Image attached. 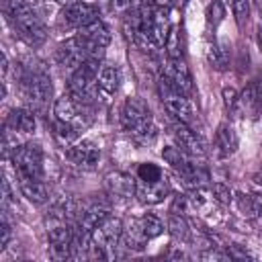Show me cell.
I'll return each mask as SVG.
<instances>
[{"label": "cell", "instance_id": "obj_29", "mask_svg": "<svg viewBox=\"0 0 262 262\" xmlns=\"http://www.w3.org/2000/svg\"><path fill=\"white\" fill-rule=\"evenodd\" d=\"M231 12L237 25H244L250 16V0H231Z\"/></svg>", "mask_w": 262, "mask_h": 262}, {"label": "cell", "instance_id": "obj_3", "mask_svg": "<svg viewBox=\"0 0 262 262\" xmlns=\"http://www.w3.org/2000/svg\"><path fill=\"white\" fill-rule=\"evenodd\" d=\"M53 115H55V121L74 129V131H82L90 125L92 121V111H90V104L72 96L70 92L59 96L53 104Z\"/></svg>", "mask_w": 262, "mask_h": 262}, {"label": "cell", "instance_id": "obj_34", "mask_svg": "<svg viewBox=\"0 0 262 262\" xmlns=\"http://www.w3.org/2000/svg\"><path fill=\"white\" fill-rule=\"evenodd\" d=\"M113 6L117 10H127L131 6V0H113Z\"/></svg>", "mask_w": 262, "mask_h": 262}, {"label": "cell", "instance_id": "obj_33", "mask_svg": "<svg viewBox=\"0 0 262 262\" xmlns=\"http://www.w3.org/2000/svg\"><path fill=\"white\" fill-rule=\"evenodd\" d=\"M239 196V207H242V211H246L248 215H254L256 211H258V205L248 196V194H237Z\"/></svg>", "mask_w": 262, "mask_h": 262}, {"label": "cell", "instance_id": "obj_15", "mask_svg": "<svg viewBox=\"0 0 262 262\" xmlns=\"http://www.w3.org/2000/svg\"><path fill=\"white\" fill-rule=\"evenodd\" d=\"M172 135H174V139H176V145H178L184 154H188V156H192V158L205 156V143H203V139L196 135V131H192L190 125L178 121L176 125H172Z\"/></svg>", "mask_w": 262, "mask_h": 262}, {"label": "cell", "instance_id": "obj_13", "mask_svg": "<svg viewBox=\"0 0 262 262\" xmlns=\"http://www.w3.org/2000/svg\"><path fill=\"white\" fill-rule=\"evenodd\" d=\"M162 76L174 88H178L182 94H186V96L192 94V76H190V70H188V66L184 63L182 57H168Z\"/></svg>", "mask_w": 262, "mask_h": 262}, {"label": "cell", "instance_id": "obj_2", "mask_svg": "<svg viewBox=\"0 0 262 262\" xmlns=\"http://www.w3.org/2000/svg\"><path fill=\"white\" fill-rule=\"evenodd\" d=\"M121 123H123L125 131L141 145L151 143L158 137V129L154 125L149 106L137 96H131L125 100V104L121 108Z\"/></svg>", "mask_w": 262, "mask_h": 262}, {"label": "cell", "instance_id": "obj_17", "mask_svg": "<svg viewBox=\"0 0 262 262\" xmlns=\"http://www.w3.org/2000/svg\"><path fill=\"white\" fill-rule=\"evenodd\" d=\"M168 192H170V182H168L166 176L156 180V182H141V180H137V184H135V194L145 205H156V203L164 201Z\"/></svg>", "mask_w": 262, "mask_h": 262}, {"label": "cell", "instance_id": "obj_25", "mask_svg": "<svg viewBox=\"0 0 262 262\" xmlns=\"http://www.w3.org/2000/svg\"><path fill=\"white\" fill-rule=\"evenodd\" d=\"M168 229H170V233H172L176 239L186 242V239L190 237V227H188L186 219H184L180 213H170V217H168Z\"/></svg>", "mask_w": 262, "mask_h": 262}, {"label": "cell", "instance_id": "obj_37", "mask_svg": "<svg viewBox=\"0 0 262 262\" xmlns=\"http://www.w3.org/2000/svg\"><path fill=\"white\" fill-rule=\"evenodd\" d=\"M53 2H57V4H70V2H74V0H53Z\"/></svg>", "mask_w": 262, "mask_h": 262}, {"label": "cell", "instance_id": "obj_9", "mask_svg": "<svg viewBox=\"0 0 262 262\" xmlns=\"http://www.w3.org/2000/svg\"><path fill=\"white\" fill-rule=\"evenodd\" d=\"M76 37L84 45V49L88 53V59H98V61L104 55V47L111 43V31L100 18L82 27V29H78Z\"/></svg>", "mask_w": 262, "mask_h": 262}, {"label": "cell", "instance_id": "obj_36", "mask_svg": "<svg viewBox=\"0 0 262 262\" xmlns=\"http://www.w3.org/2000/svg\"><path fill=\"white\" fill-rule=\"evenodd\" d=\"M254 180H256V184H260V186H262V170H258V172H256Z\"/></svg>", "mask_w": 262, "mask_h": 262}, {"label": "cell", "instance_id": "obj_35", "mask_svg": "<svg viewBox=\"0 0 262 262\" xmlns=\"http://www.w3.org/2000/svg\"><path fill=\"white\" fill-rule=\"evenodd\" d=\"M149 2L156 4V6H162V8H170L174 4V0H149Z\"/></svg>", "mask_w": 262, "mask_h": 262}, {"label": "cell", "instance_id": "obj_21", "mask_svg": "<svg viewBox=\"0 0 262 262\" xmlns=\"http://www.w3.org/2000/svg\"><path fill=\"white\" fill-rule=\"evenodd\" d=\"M205 55H207L209 63H211L215 70H223V68L227 66L225 47L217 41L215 31H211V29H207V35H205Z\"/></svg>", "mask_w": 262, "mask_h": 262}, {"label": "cell", "instance_id": "obj_24", "mask_svg": "<svg viewBox=\"0 0 262 262\" xmlns=\"http://www.w3.org/2000/svg\"><path fill=\"white\" fill-rule=\"evenodd\" d=\"M96 80H98V88L104 94H115L121 86V70L111 63H100Z\"/></svg>", "mask_w": 262, "mask_h": 262}, {"label": "cell", "instance_id": "obj_28", "mask_svg": "<svg viewBox=\"0 0 262 262\" xmlns=\"http://www.w3.org/2000/svg\"><path fill=\"white\" fill-rule=\"evenodd\" d=\"M160 178H164V172L156 164H141L137 168V180L141 182H156Z\"/></svg>", "mask_w": 262, "mask_h": 262}, {"label": "cell", "instance_id": "obj_19", "mask_svg": "<svg viewBox=\"0 0 262 262\" xmlns=\"http://www.w3.org/2000/svg\"><path fill=\"white\" fill-rule=\"evenodd\" d=\"M215 147H217V154L221 158H229L235 154L237 149V135L233 131L231 125L227 123H221L215 131Z\"/></svg>", "mask_w": 262, "mask_h": 262}, {"label": "cell", "instance_id": "obj_20", "mask_svg": "<svg viewBox=\"0 0 262 262\" xmlns=\"http://www.w3.org/2000/svg\"><path fill=\"white\" fill-rule=\"evenodd\" d=\"M135 184L137 180H133L129 174L123 172H115L106 178V188L117 199H131L135 194Z\"/></svg>", "mask_w": 262, "mask_h": 262}, {"label": "cell", "instance_id": "obj_12", "mask_svg": "<svg viewBox=\"0 0 262 262\" xmlns=\"http://www.w3.org/2000/svg\"><path fill=\"white\" fill-rule=\"evenodd\" d=\"M86 59H88V53H86V49H84V45L80 43L78 37H72V39L61 41L57 45V49H55V61L61 68L78 70Z\"/></svg>", "mask_w": 262, "mask_h": 262}, {"label": "cell", "instance_id": "obj_11", "mask_svg": "<svg viewBox=\"0 0 262 262\" xmlns=\"http://www.w3.org/2000/svg\"><path fill=\"white\" fill-rule=\"evenodd\" d=\"M59 18L66 27L82 29V27L98 20V6L92 2H86V0H74L63 6Z\"/></svg>", "mask_w": 262, "mask_h": 262}, {"label": "cell", "instance_id": "obj_5", "mask_svg": "<svg viewBox=\"0 0 262 262\" xmlns=\"http://www.w3.org/2000/svg\"><path fill=\"white\" fill-rule=\"evenodd\" d=\"M121 237H123V223H121V219L106 215L90 231V250L94 252V256L108 258L111 252L119 246Z\"/></svg>", "mask_w": 262, "mask_h": 262}, {"label": "cell", "instance_id": "obj_31", "mask_svg": "<svg viewBox=\"0 0 262 262\" xmlns=\"http://www.w3.org/2000/svg\"><path fill=\"white\" fill-rule=\"evenodd\" d=\"M211 190H213V196L217 199L219 205H227V203L231 201V194H229V190H227L223 184H213Z\"/></svg>", "mask_w": 262, "mask_h": 262}, {"label": "cell", "instance_id": "obj_32", "mask_svg": "<svg viewBox=\"0 0 262 262\" xmlns=\"http://www.w3.org/2000/svg\"><path fill=\"white\" fill-rule=\"evenodd\" d=\"M10 235H12L10 225H8V221H6V219H2V225H0V250H6V248H8Z\"/></svg>", "mask_w": 262, "mask_h": 262}, {"label": "cell", "instance_id": "obj_8", "mask_svg": "<svg viewBox=\"0 0 262 262\" xmlns=\"http://www.w3.org/2000/svg\"><path fill=\"white\" fill-rule=\"evenodd\" d=\"M12 166L18 174V180L23 178H43V149L37 143H25L18 145L10 154Z\"/></svg>", "mask_w": 262, "mask_h": 262}, {"label": "cell", "instance_id": "obj_14", "mask_svg": "<svg viewBox=\"0 0 262 262\" xmlns=\"http://www.w3.org/2000/svg\"><path fill=\"white\" fill-rule=\"evenodd\" d=\"M66 158L84 170H92V168H96V164L100 160V147L90 139H82L68 147Z\"/></svg>", "mask_w": 262, "mask_h": 262}, {"label": "cell", "instance_id": "obj_16", "mask_svg": "<svg viewBox=\"0 0 262 262\" xmlns=\"http://www.w3.org/2000/svg\"><path fill=\"white\" fill-rule=\"evenodd\" d=\"M106 215H108V209H106L102 203L90 201V203L78 207V213H76V227L82 229V231H86V233H90Z\"/></svg>", "mask_w": 262, "mask_h": 262}, {"label": "cell", "instance_id": "obj_27", "mask_svg": "<svg viewBox=\"0 0 262 262\" xmlns=\"http://www.w3.org/2000/svg\"><path fill=\"white\" fill-rule=\"evenodd\" d=\"M223 16H225V8H223V4H221L219 0L211 2L209 8H207V29L213 27V31H215L217 25L223 20Z\"/></svg>", "mask_w": 262, "mask_h": 262}, {"label": "cell", "instance_id": "obj_6", "mask_svg": "<svg viewBox=\"0 0 262 262\" xmlns=\"http://www.w3.org/2000/svg\"><path fill=\"white\" fill-rule=\"evenodd\" d=\"M98 68L100 61L98 59H86L78 70H74L72 78H70V94L92 104L96 90H98Z\"/></svg>", "mask_w": 262, "mask_h": 262}, {"label": "cell", "instance_id": "obj_18", "mask_svg": "<svg viewBox=\"0 0 262 262\" xmlns=\"http://www.w3.org/2000/svg\"><path fill=\"white\" fill-rule=\"evenodd\" d=\"M239 108L250 119H258L262 113V82H250L239 94Z\"/></svg>", "mask_w": 262, "mask_h": 262}, {"label": "cell", "instance_id": "obj_4", "mask_svg": "<svg viewBox=\"0 0 262 262\" xmlns=\"http://www.w3.org/2000/svg\"><path fill=\"white\" fill-rule=\"evenodd\" d=\"M20 94L31 111H43L53 94L49 76L39 70H27L20 76Z\"/></svg>", "mask_w": 262, "mask_h": 262}, {"label": "cell", "instance_id": "obj_10", "mask_svg": "<svg viewBox=\"0 0 262 262\" xmlns=\"http://www.w3.org/2000/svg\"><path fill=\"white\" fill-rule=\"evenodd\" d=\"M47 244L49 256L53 260H66L74 256V229L66 223V219L47 229Z\"/></svg>", "mask_w": 262, "mask_h": 262}, {"label": "cell", "instance_id": "obj_23", "mask_svg": "<svg viewBox=\"0 0 262 262\" xmlns=\"http://www.w3.org/2000/svg\"><path fill=\"white\" fill-rule=\"evenodd\" d=\"M18 186H20V192L25 194V199L35 205H41L49 199V188L43 182V178H23V180H18Z\"/></svg>", "mask_w": 262, "mask_h": 262}, {"label": "cell", "instance_id": "obj_22", "mask_svg": "<svg viewBox=\"0 0 262 262\" xmlns=\"http://www.w3.org/2000/svg\"><path fill=\"white\" fill-rule=\"evenodd\" d=\"M6 127L14 133L35 131V111H31V108H12L8 119H6Z\"/></svg>", "mask_w": 262, "mask_h": 262}, {"label": "cell", "instance_id": "obj_26", "mask_svg": "<svg viewBox=\"0 0 262 262\" xmlns=\"http://www.w3.org/2000/svg\"><path fill=\"white\" fill-rule=\"evenodd\" d=\"M139 223H141V229H143V233H145L147 239H154V237H158V235L164 231V223H162L156 215H151V213L143 215V217L139 219Z\"/></svg>", "mask_w": 262, "mask_h": 262}, {"label": "cell", "instance_id": "obj_7", "mask_svg": "<svg viewBox=\"0 0 262 262\" xmlns=\"http://www.w3.org/2000/svg\"><path fill=\"white\" fill-rule=\"evenodd\" d=\"M158 90H160V98L166 106V111L178 119L180 123H186V125H192L196 115H194V108H192V102L188 100L186 94H182L178 88H174L164 76L160 78V84H158Z\"/></svg>", "mask_w": 262, "mask_h": 262}, {"label": "cell", "instance_id": "obj_30", "mask_svg": "<svg viewBox=\"0 0 262 262\" xmlns=\"http://www.w3.org/2000/svg\"><path fill=\"white\" fill-rule=\"evenodd\" d=\"M223 104L229 113H235L237 106H239V94L233 90V88H225L223 90Z\"/></svg>", "mask_w": 262, "mask_h": 262}, {"label": "cell", "instance_id": "obj_1", "mask_svg": "<svg viewBox=\"0 0 262 262\" xmlns=\"http://www.w3.org/2000/svg\"><path fill=\"white\" fill-rule=\"evenodd\" d=\"M6 16L12 23L14 31L18 33L20 39H25L29 45H41L47 39V29L37 14V10L25 2V0H8L6 6Z\"/></svg>", "mask_w": 262, "mask_h": 262}]
</instances>
